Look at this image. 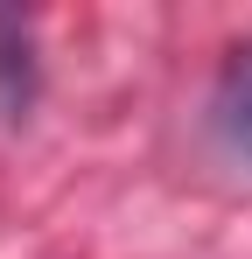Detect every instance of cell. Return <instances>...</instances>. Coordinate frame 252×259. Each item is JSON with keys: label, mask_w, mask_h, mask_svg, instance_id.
Instances as JSON below:
<instances>
[{"label": "cell", "mask_w": 252, "mask_h": 259, "mask_svg": "<svg viewBox=\"0 0 252 259\" xmlns=\"http://www.w3.org/2000/svg\"><path fill=\"white\" fill-rule=\"evenodd\" d=\"M210 119H217V140L252 161V42L224 63V77H217V98H210Z\"/></svg>", "instance_id": "1"}]
</instances>
